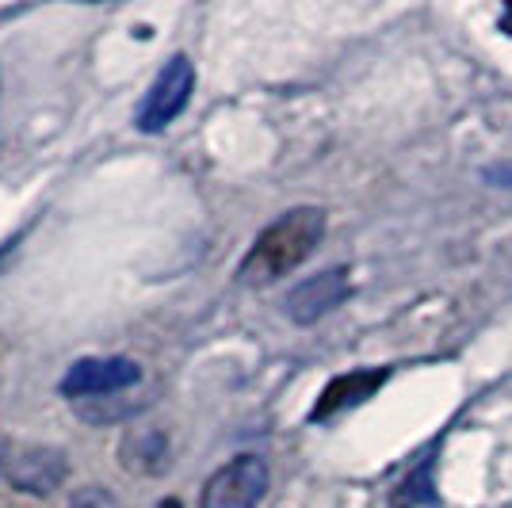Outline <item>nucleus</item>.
<instances>
[{"label":"nucleus","instance_id":"obj_1","mask_svg":"<svg viewBox=\"0 0 512 508\" xmlns=\"http://www.w3.org/2000/svg\"><path fill=\"white\" fill-rule=\"evenodd\" d=\"M321 237H325V211L321 207H295V211L279 214L276 222L253 241V249L245 253L237 279L245 287L276 283L279 276L295 272L302 260L318 249Z\"/></svg>","mask_w":512,"mask_h":508},{"label":"nucleus","instance_id":"obj_2","mask_svg":"<svg viewBox=\"0 0 512 508\" xmlns=\"http://www.w3.org/2000/svg\"><path fill=\"white\" fill-rule=\"evenodd\" d=\"M192 88H195V65L188 54H172L165 69L157 73V81L153 88L146 92V104L138 111V127L146 130V134H157V130H165L188 107L192 100Z\"/></svg>","mask_w":512,"mask_h":508},{"label":"nucleus","instance_id":"obj_3","mask_svg":"<svg viewBox=\"0 0 512 508\" xmlns=\"http://www.w3.org/2000/svg\"><path fill=\"white\" fill-rule=\"evenodd\" d=\"M264 489H268V463L256 455H237L234 463H226L207 478L199 508H256Z\"/></svg>","mask_w":512,"mask_h":508},{"label":"nucleus","instance_id":"obj_4","mask_svg":"<svg viewBox=\"0 0 512 508\" xmlns=\"http://www.w3.org/2000/svg\"><path fill=\"white\" fill-rule=\"evenodd\" d=\"M142 379L138 363L123 356H107V360H77L62 379L65 398H92V394H119Z\"/></svg>","mask_w":512,"mask_h":508},{"label":"nucleus","instance_id":"obj_5","mask_svg":"<svg viewBox=\"0 0 512 508\" xmlns=\"http://www.w3.org/2000/svg\"><path fill=\"white\" fill-rule=\"evenodd\" d=\"M348 291H352V283H348L344 268H329L321 276H310L287 295V318L299 321V325H314L318 318L333 314L348 298Z\"/></svg>","mask_w":512,"mask_h":508},{"label":"nucleus","instance_id":"obj_6","mask_svg":"<svg viewBox=\"0 0 512 508\" xmlns=\"http://www.w3.org/2000/svg\"><path fill=\"white\" fill-rule=\"evenodd\" d=\"M386 379H390L386 367H367V371L337 375V379L321 390V398L310 409V421H329V417H337V413L352 409V405H363L367 398L379 394V386H386Z\"/></svg>","mask_w":512,"mask_h":508},{"label":"nucleus","instance_id":"obj_7","mask_svg":"<svg viewBox=\"0 0 512 508\" xmlns=\"http://www.w3.org/2000/svg\"><path fill=\"white\" fill-rule=\"evenodd\" d=\"M69 463L58 447H23L20 455L8 463V478L12 486L23 493H54L65 482Z\"/></svg>","mask_w":512,"mask_h":508},{"label":"nucleus","instance_id":"obj_8","mask_svg":"<svg viewBox=\"0 0 512 508\" xmlns=\"http://www.w3.org/2000/svg\"><path fill=\"white\" fill-rule=\"evenodd\" d=\"M69 508H119V505H115V497H111L107 489L85 486V489H77V493H73Z\"/></svg>","mask_w":512,"mask_h":508},{"label":"nucleus","instance_id":"obj_9","mask_svg":"<svg viewBox=\"0 0 512 508\" xmlns=\"http://www.w3.org/2000/svg\"><path fill=\"white\" fill-rule=\"evenodd\" d=\"M497 27H501L505 35H512V4L505 8V12H501V23H497Z\"/></svg>","mask_w":512,"mask_h":508},{"label":"nucleus","instance_id":"obj_10","mask_svg":"<svg viewBox=\"0 0 512 508\" xmlns=\"http://www.w3.org/2000/svg\"><path fill=\"white\" fill-rule=\"evenodd\" d=\"M0 466H4V444H0Z\"/></svg>","mask_w":512,"mask_h":508},{"label":"nucleus","instance_id":"obj_11","mask_svg":"<svg viewBox=\"0 0 512 508\" xmlns=\"http://www.w3.org/2000/svg\"><path fill=\"white\" fill-rule=\"evenodd\" d=\"M161 508H180V505H176V501H169V505H161Z\"/></svg>","mask_w":512,"mask_h":508}]
</instances>
